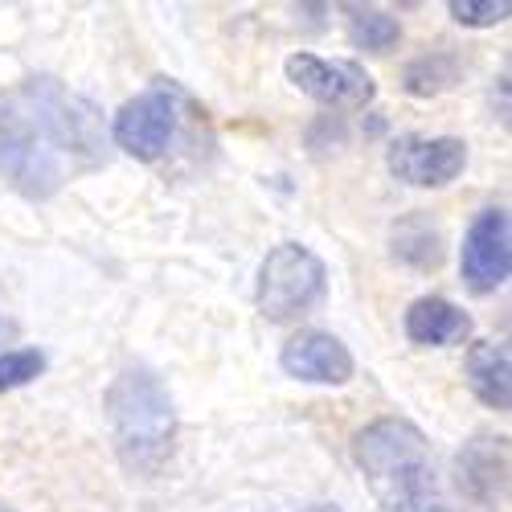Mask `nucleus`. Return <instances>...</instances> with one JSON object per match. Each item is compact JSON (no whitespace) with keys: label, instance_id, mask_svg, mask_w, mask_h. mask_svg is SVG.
Instances as JSON below:
<instances>
[{"label":"nucleus","instance_id":"f257e3e1","mask_svg":"<svg viewBox=\"0 0 512 512\" xmlns=\"http://www.w3.org/2000/svg\"><path fill=\"white\" fill-rule=\"evenodd\" d=\"M107 164L103 115L58 78H25L0 91V177L21 197L46 201L70 177Z\"/></svg>","mask_w":512,"mask_h":512},{"label":"nucleus","instance_id":"f03ea898","mask_svg":"<svg viewBox=\"0 0 512 512\" xmlns=\"http://www.w3.org/2000/svg\"><path fill=\"white\" fill-rule=\"evenodd\" d=\"M353 463L365 472L381 512H447L431 443L410 418H373L353 435Z\"/></svg>","mask_w":512,"mask_h":512},{"label":"nucleus","instance_id":"7ed1b4c3","mask_svg":"<svg viewBox=\"0 0 512 512\" xmlns=\"http://www.w3.org/2000/svg\"><path fill=\"white\" fill-rule=\"evenodd\" d=\"M107 426L132 476H160L177 451V402L148 365H127L107 386Z\"/></svg>","mask_w":512,"mask_h":512},{"label":"nucleus","instance_id":"20e7f679","mask_svg":"<svg viewBox=\"0 0 512 512\" xmlns=\"http://www.w3.org/2000/svg\"><path fill=\"white\" fill-rule=\"evenodd\" d=\"M328 295V267L300 242H279L259 267V312L275 324L304 320Z\"/></svg>","mask_w":512,"mask_h":512},{"label":"nucleus","instance_id":"39448f33","mask_svg":"<svg viewBox=\"0 0 512 512\" xmlns=\"http://www.w3.org/2000/svg\"><path fill=\"white\" fill-rule=\"evenodd\" d=\"M181 91L160 82V87L127 99L119 111H115V123H111V140L119 152L136 156L144 164L160 160L168 152V144L177 140V127H181Z\"/></svg>","mask_w":512,"mask_h":512},{"label":"nucleus","instance_id":"423d86ee","mask_svg":"<svg viewBox=\"0 0 512 512\" xmlns=\"http://www.w3.org/2000/svg\"><path fill=\"white\" fill-rule=\"evenodd\" d=\"M386 164L414 189H443L467 168V144L455 136H402L390 144Z\"/></svg>","mask_w":512,"mask_h":512},{"label":"nucleus","instance_id":"0eeeda50","mask_svg":"<svg viewBox=\"0 0 512 512\" xmlns=\"http://www.w3.org/2000/svg\"><path fill=\"white\" fill-rule=\"evenodd\" d=\"M463 283L476 295H488L504 287L512 271V234H508V213L504 209H484L476 213V222L467 226L463 254H459Z\"/></svg>","mask_w":512,"mask_h":512},{"label":"nucleus","instance_id":"6e6552de","mask_svg":"<svg viewBox=\"0 0 512 512\" xmlns=\"http://www.w3.org/2000/svg\"><path fill=\"white\" fill-rule=\"evenodd\" d=\"M283 70H287V78L304 95H312L316 103H328V107H365L377 95L373 78L357 62H332V58H316V54H291L283 62Z\"/></svg>","mask_w":512,"mask_h":512},{"label":"nucleus","instance_id":"1a4fd4ad","mask_svg":"<svg viewBox=\"0 0 512 512\" xmlns=\"http://www.w3.org/2000/svg\"><path fill=\"white\" fill-rule=\"evenodd\" d=\"M279 365L287 377L308 381V386H345L357 373V361L345 340L332 332H316V328L291 336L279 353Z\"/></svg>","mask_w":512,"mask_h":512},{"label":"nucleus","instance_id":"9d476101","mask_svg":"<svg viewBox=\"0 0 512 512\" xmlns=\"http://www.w3.org/2000/svg\"><path fill=\"white\" fill-rule=\"evenodd\" d=\"M455 484L480 508H496L508 496V439L504 435H472L455 455Z\"/></svg>","mask_w":512,"mask_h":512},{"label":"nucleus","instance_id":"9b49d317","mask_svg":"<svg viewBox=\"0 0 512 512\" xmlns=\"http://www.w3.org/2000/svg\"><path fill=\"white\" fill-rule=\"evenodd\" d=\"M402 328L414 345H463L472 336V316L443 295H422L406 308Z\"/></svg>","mask_w":512,"mask_h":512},{"label":"nucleus","instance_id":"f8f14e48","mask_svg":"<svg viewBox=\"0 0 512 512\" xmlns=\"http://www.w3.org/2000/svg\"><path fill=\"white\" fill-rule=\"evenodd\" d=\"M467 386L488 410H508L512 406V357L500 340H480L467 353Z\"/></svg>","mask_w":512,"mask_h":512},{"label":"nucleus","instance_id":"ddd939ff","mask_svg":"<svg viewBox=\"0 0 512 512\" xmlns=\"http://www.w3.org/2000/svg\"><path fill=\"white\" fill-rule=\"evenodd\" d=\"M394 259L410 271L443 267V234L426 213H410L394 226Z\"/></svg>","mask_w":512,"mask_h":512},{"label":"nucleus","instance_id":"4468645a","mask_svg":"<svg viewBox=\"0 0 512 512\" xmlns=\"http://www.w3.org/2000/svg\"><path fill=\"white\" fill-rule=\"evenodd\" d=\"M463 78V62L447 50H431L414 62H406L402 70V91L414 95V99H435V95H447L459 87Z\"/></svg>","mask_w":512,"mask_h":512},{"label":"nucleus","instance_id":"2eb2a0df","mask_svg":"<svg viewBox=\"0 0 512 512\" xmlns=\"http://www.w3.org/2000/svg\"><path fill=\"white\" fill-rule=\"evenodd\" d=\"M349 41L357 50H369V54H390L398 41H402V25L381 13V9H361V5H349Z\"/></svg>","mask_w":512,"mask_h":512},{"label":"nucleus","instance_id":"dca6fc26","mask_svg":"<svg viewBox=\"0 0 512 512\" xmlns=\"http://www.w3.org/2000/svg\"><path fill=\"white\" fill-rule=\"evenodd\" d=\"M41 369H46L41 349H9V353H0V394L29 386V381L41 377Z\"/></svg>","mask_w":512,"mask_h":512},{"label":"nucleus","instance_id":"f3484780","mask_svg":"<svg viewBox=\"0 0 512 512\" xmlns=\"http://www.w3.org/2000/svg\"><path fill=\"white\" fill-rule=\"evenodd\" d=\"M447 13H451L463 29H492V25L508 21L512 5H508V0H451Z\"/></svg>","mask_w":512,"mask_h":512},{"label":"nucleus","instance_id":"a211bd4d","mask_svg":"<svg viewBox=\"0 0 512 512\" xmlns=\"http://www.w3.org/2000/svg\"><path fill=\"white\" fill-rule=\"evenodd\" d=\"M304 512H340L336 504H312V508H304Z\"/></svg>","mask_w":512,"mask_h":512},{"label":"nucleus","instance_id":"6ab92c4d","mask_svg":"<svg viewBox=\"0 0 512 512\" xmlns=\"http://www.w3.org/2000/svg\"><path fill=\"white\" fill-rule=\"evenodd\" d=\"M0 512H9V508H0Z\"/></svg>","mask_w":512,"mask_h":512}]
</instances>
